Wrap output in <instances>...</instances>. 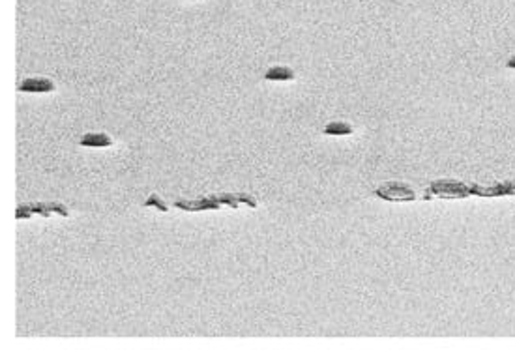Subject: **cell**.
Masks as SVG:
<instances>
[{
  "label": "cell",
  "instance_id": "3",
  "mask_svg": "<svg viewBox=\"0 0 515 350\" xmlns=\"http://www.w3.org/2000/svg\"><path fill=\"white\" fill-rule=\"evenodd\" d=\"M19 90L21 92H51V90H54V85L53 81H49V79L30 77L21 83Z\"/></svg>",
  "mask_w": 515,
  "mask_h": 350
},
{
  "label": "cell",
  "instance_id": "4",
  "mask_svg": "<svg viewBox=\"0 0 515 350\" xmlns=\"http://www.w3.org/2000/svg\"><path fill=\"white\" fill-rule=\"evenodd\" d=\"M113 140L105 133H86L81 139V146H111Z\"/></svg>",
  "mask_w": 515,
  "mask_h": 350
},
{
  "label": "cell",
  "instance_id": "5",
  "mask_svg": "<svg viewBox=\"0 0 515 350\" xmlns=\"http://www.w3.org/2000/svg\"><path fill=\"white\" fill-rule=\"evenodd\" d=\"M32 212L34 214H41V216H49L51 212H56V214H60V216H64V218H68L69 216V212H68V208L66 206H62V204H34L32 206Z\"/></svg>",
  "mask_w": 515,
  "mask_h": 350
},
{
  "label": "cell",
  "instance_id": "9",
  "mask_svg": "<svg viewBox=\"0 0 515 350\" xmlns=\"http://www.w3.org/2000/svg\"><path fill=\"white\" fill-rule=\"evenodd\" d=\"M32 214H34V212H32V206H24L23 204V206L17 208V219H28Z\"/></svg>",
  "mask_w": 515,
  "mask_h": 350
},
{
  "label": "cell",
  "instance_id": "6",
  "mask_svg": "<svg viewBox=\"0 0 515 350\" xmlns=\"http://www.w3.org/2000/svg\"><path fill=\"white\" fill-rule=\"evenodd\" d=\"M264 77L268 81H291L294 77V71L289 70V68H272V70L266 71Z\"/></svg>",
  "mask_w": 515,
  "mask_h": 350
},
{
  "label": "cell",
  "instance_id": "7",
  "mask_svg": "<svg viewBox=\"0 0 515 350\" xmlns=\"http://www.w3.org/2000/svg\"><path fill=\"white\" fill-rule=\"evenodd\" d=\"M324 133L326 135H348V133H352V127L348 124H343V122H332V124L326 125Z\"/></svg>",
  "mask_w": 515,
  "mask_h": 350
},
{
  "label": "cell",
  "instance_id": "2",
  "mask_svg": "<svg viewBox=\"0 0 515 350\" xmlns=\"http://www.w3.org/2000/svg\"><path fill=\"white\" fill-rule=\"evenodd\" d=\"M219 201L215 197H206V199H200V201H193V203H182L178 201L174 206L180 208V210H189V212H199V210H217L219 208Z\"/></svg>",
  "mask_w": 515,
  "mask_h": 350
},
{
  "label": "cell",
  "instance_id": "8",
  "mask_svg": "<svg viewBox=\"0 0 515 350\" xmlns=\"http://www.w3.org/2000/svg\"><path fill=\"white\" fill-rule=\"evenodd\" d=\"M145 206H156V208H158L160 212H167V206H165V203H163L158 195H150V197L146 199Z\"/></svg>",
  "mask_w": 515,
  "mask_h": 350
},
{
  "label": "cell",
  "instance_id": "1",
  "mask_svg": "<svg viewBox=\"0 0 515 350\" xmlns=\"http://www.w3.org/2000/svg\"><path fill=\"white\" fill-rule=\"evenodd\" d=\"M378 197L388 199V201H412L414 199V191L408 189L407 186H403L399 182H388L377 191Z\"/></svg>",
  "mask_w": 515,
  "mask_h": 350
}]
</instances>
